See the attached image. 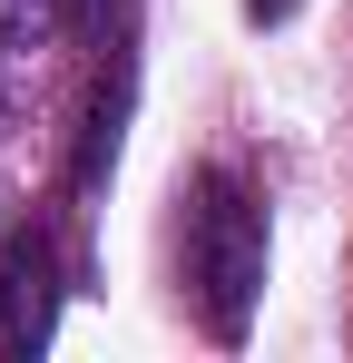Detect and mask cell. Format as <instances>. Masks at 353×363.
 I'll use <instances>...</instances> for the list:
<instances>
[{
  "mask_svg": "<svg viewBox=\"0 0 353 363\" xmlns=\"http://www.w3.org/2000/svg\"><path fill=\"white\" fill-rule=\"evenodd\" d=\"M186 285L206 304V324L235 344L245 314H255V295H265V196L235 167L196 177V206H186Z\"/></svg>",
  "mask_w": 353,
  "mask_h": 363,
  "instance_id": "6da1fadb",
  "label": "cell"
},
{
  "mask_svg": "<svg viewBox=\"0 0 353 363\" xmlns=\"http://www.w3.org/2000/svg\"><path fill=\"white\" fill-rule=\"evenodd\" d=\"M50 314H59V255L40 226H20V236L0 245V344H50Z\"/></svg>",
  "mask_w": 353,
  "mask_h": 363,
  "instance_id": "7a4b0ae2",
  "label": "cell"
},
{
  "mask_svg": "<svg viewBox=\"0 0 353 363\" xmlns=\"http://www.w3.org/2000/svg\"><path fill=\"white\" fill-rule=\"evenodd\" d=\"M59 20H69V0H0V50H50L59 40Z\"/></svg>",
  "mask_w": 353,
  "mask_h": 363,
  "instance_id": "3957f363",
  "label": "cell"
},
{
  "mask_svg": "<svg viewBox=\"0 0 353 363\" xmlns=\"http://www.w3.org/2000/svg\"><path fill=\"white\" fill-rule=\"evenodd\" d=\"M304 0H245V20H294Z\"/></svg>",
  "mask_w": 353,
  "mask_h": 363,
  "instance_id": "277c9868",
  "label": "cell"
}]
</instances>
